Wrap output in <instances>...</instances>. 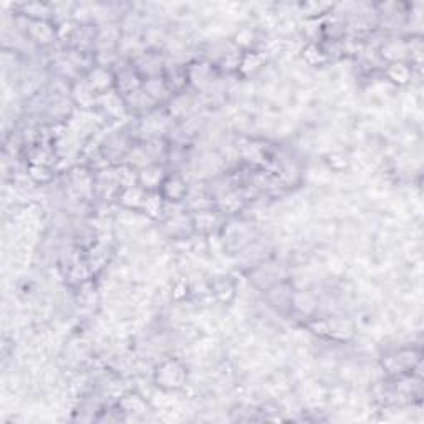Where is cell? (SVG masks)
Wrapping results in <instances>:
<instances>
[{
	"label": "cell",
	"mask_w": 424,
	"mask_h": 424,
	"mask_svg": "<svg viewBox=\"0 0 424 424\" xmlns=\"http://www.w3.org/2000/svg\"><path fill=\"white\" fill-rule=\"evenodd\" d=\"M15 8L19 10V15L25 17L27 20H47V22H52L53 17L52 3L28 2L15 6Z\"/></svg>",
	"instance_id": "cell-9"
},
{
	"label": "cell",
	"mask_w": 424,
	"mask_h": 424,
	"mask_svg": "<svg viewBox=\"0 0 424 424\" xmlns=\"http://www.w3.org/2000/svg\"><path fill=\"white\" fill-rule=\"evenodd\" d=\"M187 368L179 358H166L154 368L153 381L161 391H178L186 388Z\"/></svg>",
	"instance_id": "cell-1"
},
{
	"label": "cell",
	"mask_w": 424,
	"mask_h": 424,
	"mask_svg": "<svg viewBox=\"0 0 424 424\" xmlns=\"http://www.w3.org/2000/svg\"><path fill=\"white\" fill-rule=\"evenodd\" d=\"M28 178H30L32 183L35 184H48L50 181H53V176H55V173H53V169L47 165H30L28 166V171H27Z\"/></svg>",
	"instance_id": "cell-12"
},
{
	"label": "cell",
	"mask_w": 424,
	"mask_h": 424,
	"mask_svg": "<svg viewBox=\"0 0 424 424\" xmlns=\"http://www.w3.org/2000/svg\"><path fill=\"white\" fill-rule=\"evenodd\" d=\"M149 192L146 189H142L140 184L133 187H125L121 189L118 196V203L125 211H142V205H145L146 199H148Z\"/></svg>",
	"instance_id": "cell-7"
},
{
	"label": "cell",
	"mask_w": 424,
	"mask_h": 424,
	"mask_svg": "<svg viewBox=\"0 0 424 424\" xmlns=\"http://www.w3.org/2000/svg\"><path fill=\"white\" fill-rule=\"evenodd\" d=\"M96 107H102L104 116H108V118L111 120L123 118L125 113L128 111L123 95H120L116 90H111L108 91V93L100 95Z\"/></svg>",
	"instance_id": "cell-6"
},
{
	"label": "cell",
	"mask_w": 424,
	"mask_h": 424,
	"mask_svg": "<svg viewBox=\"0 0 424 424\" xmlns=\"http://www.w3.org/2000/svg\"><path fill=\"white\" fill-rule=\"evenodd\" d=\"M326 165L331 171H335V173H343V171H347L348 167L351 165V159L345 151H331L329 154V159H326Z\"/></svg>",
	"instance_id": "cell-13"
},
{
	"label": "cell",
	"mask_w": 424,
	"mask_h": 424,
	"mask_svg": "<svg viewBox=\"0 0 424 424\" xmlns=\"http://www.w3.org/2000/svg\"><path fill=\"white\" fill-rule=\"evenodd\" d=\"M158 192L165 199V203H184L189 194V184L183 176L169 174L166 176Z\"/></svg>",
	"instance_id": "cell-4"
},
{
	"label": "cell",
	"mask_w": 424,
	"mask_h": 424,
	"mask_svg": "<svg viewBox=\"0 0 424 424\" xmlns=\"http://www.w3.org/2000/svg\"><path fill=\"white\" fill-rule=\"evenodd\" d=\"M165 179V169L158 165H149L138 171V184L148 192H158Z\"/></svg>",
	"instance_id": "cell-8"
},
{
	"label": "cell",
	"mask_w": 424,
	"mask_h": 424,
	"mask_svg": "<svg viewBox=\"0 0 424 424\" xmlns=\"http://www.w3.org/2000/svg\"><path fill=\"white\" fill-rule=\"evenodd\" d=\"M302 58H304V62L308 66H318L323 65V63H326L325 53H323L322 45H318L317 42L315 44H306L304 50H302Z\"/></svg>",
	"instance_id": "cell-11"
},
{
	"label": "cell",
	"mask_w": 424,
	"mask_h": 424,
	"mask_svg": "<svg viewBox=\"0 0 424 424\" xmlns=\"http://www.w3.org/2000/svg\"><path fill=\"white\" fill-rule=\"evenodd\" d=\"M386 77L391 80L393 83H398V85H406V83H409L411 77H413V70L405 62L389 63L388 68H386Z\"/></svg>",
	"instance_id": "cell-10"
},
{
	"label": "cell",
	"mask_w": 424,
	"mask_h": 424,
	"mask_svg": "<svg viewBox=\"0 0 424 424\" xmlns=\"http://www.w3.org/2000/svg\"><path fill=\"white\" fill-rule=\"evenodd\" d=\"M85 82L95 91V95L100 96L113 90V86H115V73H113L111 68H107V66L95 65L93 68L86 71Z\"/></svg>",
	"instance_id": "cell-5"
},
{
	"label": "cell",
	"mask_w": 424,
	"mask_h": 424,
	"mask_svg": "<svg viewBox=\"0 0 424 424\" xmlns=\"http://www.w3.org/2000/svg\"><path fill=\"white\" fill-rule=\"evenodd\" d=\"M24 33L35 47H50L58 39L57 25L47 20H27Z\"/></svg>",
	"instance_id": "cell-2"
},
{
	"label": "cell",
	"mask_w": 424,
	"mask_h": 424,
	"mask_svg": "<svg viewBox=\"0 0 424 424\" xmlns=\"http://www.w3.org/2000/svg\"><path fill=\"white\" fill-rule=\"evenodd\" d=\"M209 285H211L212 297L219 302L221 305H229L236 300L239 288L237 282L230 275H212L211 279H209Z\"/></svg>",
	"instance_id": "cell-3"
}]
</instances>
